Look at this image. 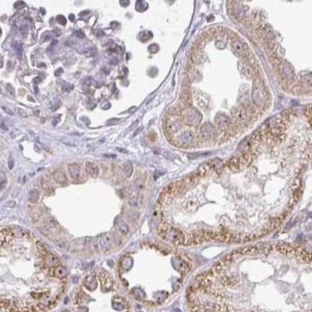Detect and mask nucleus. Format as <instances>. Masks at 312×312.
I'll use <instances>...</instances> for the list:
<instances>
[{"instance_id": "f257e3e1", "label": "nucleus", "mask_w": 312, "mask_h": 312, "mask_svg": "<svg viewBox=\"0 0 312 312\" xmlns=\"http://www.w3.org/2000/svg\"><path fill=\"white\" fill-rule=\"evenodd\" d=\"M221 160L218 159V158H215V159H213V160H211L208 162L207 163L203 164L202 166H200L198 169L196 171V172L192 174L189 177V182L190 183H194V181H197L198 179H200V177H202L204 176L208 173V172H210L212 169H215L217 168L218 166H219V165L221 164Z\"/></svg>"}, {"instance_id": "f03ea898", "label": "nucleus", "mask_w": 312, "mask_h": 312, "mask_svg": "<svg viewBox=\"0 0 312 312\" xmlns=\"http://www.w3.org/2000/svg\"><path fill=\"white\" fill-rule=\"evenodd\" d=\"M251 158V155L248 152H243V154H241V155H235L234 157H232L229 160L228 162V166L232 169H241L242 167L245 166L249 162Z\"/></svg>"}, {"instance_id": "7ed1b4c3", "label": "nucleus", "mask_w": 312, "mask_h": 312, "mask_svg": "<svg viewBox=\"0 0 312 312\" xmlns=\"http://www.w3.org/2000/svg\"><path fill=\"white\" fill-rule=\"evenodd\" d=\"M183 118L186 123L190 125L198 124L200 121L201 116L197 109L194 108H186L183 111Z\"/></svg>"}, {"instance_id": "20e7f679", "label": "nucleus", "mask_w": 312, "mask_h": 312, "mask_svg": "<svg viewBox=\"0 0 312 312\" xmlns=\"http://www.w3.org/2000/svg\"><path fill=\"white\" fill-rule=\"evenodd\" d=\"M194 139V134L191 130L183 131L179 137V142L183 145H188L192 144Z\"/></svg>"}, {"instance_id": "39448f33", "label": "nucleus", "mask_w": 312, "mask_h": 312, "mask_svg": "<svg viewBox=\"0 0 312 312\" xmlns=\"http://www.w3.org/2000/svg\"><path fill=\"white\" fill-rule=\"evenodd\" d=\"M98 245L102 251H109L112 247L111 238L108 235H102L98 239Z\"/></svg>"}, {"instance_id": "423d86ee", "label": "nucleus", "mask_w": 312, "mask_h": 312, "mask_svg": "<svg viewBox=\"0 0 312 312\" xmlns=\"http://www.w3.org/2000/svg\"><path fill=\"white\" fill-rule=\"evenodd\" d=\"M232 45V51L236 53L237 55H242L245 52H246L247 47L244 44L239 40H234L231 44Z\"/></svg>"}, {"instance_id": "0eeeda50", "label": "nucleus", "mask_w": 312, "mask_h": 312, "mask_svg": "<svg viewBox=\"0 0 312 312\" xmlns=\"http://www.w3.org/2000/svg\"><path fill=\"white\" fill-rule=\"evenodd\" d=\"M84 286H86L87 288L90 290H94V289H96V287L98 286L97 280H96V278L94 275H88L85 279H84Z\"/></svg>"}, {"instance_id": "6e6552de", "label": "nucleus", "mask_w": 312, "mask_h": 312, "mask_svg": "<svg viewBox=\"0 0 312 312\" xmlns=\"http://www.w3.org/2000/svg\"><path fill=\"white\" fill-rule=\"evenodd\" d=\"M216 123L221 129L226 130L229 126V120L226 117V116L223 114H220L218 116L217 119H216Z\"/></svg>"}, {"instance_id": "1a4fd4ad", "label": "nucleus", "mask_w": 312, "mask_h": 312, "mask_svg": "<svg viewBox=\"0 0 312 312\" xmlns=\"http://www.w3.org/2000/svg\"><path fill=\"white\" fill-rule=\"evenodd\" d=\"M68 170H69V174H70L73 179L76 180L80 176V168L77 164L73 163L68 165Z\"/></svg>"}, {"instance_id": "9d476101", "label": "nucleus", "mask_w": 312, "mask_h": 312, "mask_svg": "<svg viewBox=\"0 0 312 312\" xmlns=\"http://www.w3.org/2000/svg\"><path fill=\"white\" fill-rule=\"evenodd\" d=\"M53 178L57 183H61V184H64L66 183V175L63 172V169H59L56 171H55L53 172Z\"/></svg>"}, {"instance_id": "9b49d317", "label": "nucleus", "mask_w": 312, "mask_h": 312, "mask_svg": "<svg viewBox=\"0 0 312 312\" xmlns=\"http://www.w3.org/2000/svg\"><path fill=\"white\" fill-rule=\"evenodd\" d=\"M116 227L120 232L123 234H126L129 232V226L125 221L118 218L116 222Z\"/></svg>"}, {"instance_id": "f8f14e48", "label": "nucleus", "mask_w": 312, "mask_h": 312, "mask_svg": "<svg viewBox=\"0 0 312 312\" xmlns=\"http://www.w3.org/2000/svg\"><path fill=\"white\" fill-rule=\"evenodd\" d=\"M86 170L89 174L93 177H97L99 173V168L96 164L93 162H87L86 163Z\"/></svg>"}, {"instance_id": "ddd939ff", "label": "nucleus", "mask_w": 312, "mask_h": 312, "mask_svg": "<svg viewBox=\"0 0 312 312\" xmlns=\"http://www.w3.org/2000/svg\"><path fill=\"white\" fill-rule=\"evenodd\" d=\"M200 133L204 138H212L214 134V129L210 124H204L200 127Z\"/></svg>"}, {"instance_id": "4468645a", "label": "nucleus", "mask_w": 312, "mask_h": 312, "mask_svg": "<svg viewBox=\"0 0 312 312\" xmlns=\"http://www.w3.org/2000/svg\"><path fill=\"white\" fill-rule=\"evenodd\" d=\"M101 279H102V285L104 291H109L112 289V286H113V282L108 275H105L104 276H102Z\"/></svg>"}, {"instance_id": "2eb2a0df", "label": "nucleus", "mask_w": 312, "mask_h": 312, "mask_svg": "<svg viewBox=\"0 0 312 312\" xmlns=\"http://www.w3.org/2000/svg\"><path fill=\"white\" fill-rule=\"evenodd\" d=\"M180 123L176 120H169L167 123V130L170 134H174L176 132H177L180 129Z\"/></svg>"}, {"instance_id": "dca6fc26", "label": "nucleus", "mask_w": 312, "mask_h": 312, "mask_svg": "<svg viewBox=\"0 0 312 312\" xmlns=\"http://www.w3.org/2000/svg\"><path fill=\"white\" fill-rule=\"evenodd\" d=\"M45 264L49 267H53L55 266L58 263H59V260L58 258L55 256V255H52V254H48L46 255L45 258Z\"/></svg>"}, {"instance_id": "f3484780", "label": "nucleus", "mask_w": 312, "mask_h": 312, "mask_svg": "<svg viewBox=\"0 0 312 312\" xmlns=\"http://www.w3.org/2000/svg\"><path fill=\"white\" fill-rule=\"evenodd\" d=\"M54 275L55 276H56L59 279H63V278L67 276V275H68V271L64 267L57 266L55 269Z\"/></svg>"}, {"instance_id": "a211bd4d", "label": "nucleus", "mask_w": 312, "mask_h": 312, "mask_svg": "<svg viewBox=\"0 0 312 312\" xmlns=\"http://www.w3.org/2000/svg\"><path fill=\"white\" fill-rule=\"evenodd\" d=\"M129 204L133 208H140L142 204V198L140 196H134L129 200Z\"/></svg>"}, {"instance_id": "6ab92c4d", "label": "nucleus", "mask_w": 312, "mask_h": 312, "mask_svg": "<svg viewBox=\"0 0 312 312\" xmlns=\"http://www.w3.org/2000/svg\"><path fill=\"white\" fill-rule=\"evenodd\" d=\"M259 88L260 87H258V85H256V87L254 88V95H253L256 96V98H255V102H261L263 100V92H262V90Z\"/></svg>"}, {"instance_id": "aec40b11", "label": "nucleus", "mask_w": 312, "mask_h": 312, "mask_svg": "<svg viewBox=\"0 0 312 312\" xmlns=\"http://www.w3.org/2000/svg\"><path fill=\"white\" fill-rule=\"evenodd\" d=\"M27 198H28L29 201H31V203H37L39 199V195H38V192L37 190H32L29 192Z\"/></svg>"}, {"instance_id": "412c9836", "label": "nucleus", "mask_w": 312, "mask_h": 312, "mask_svg": "<svg viewBox=\"0 0 312 312\" xmlns=\"http://www.w3.org/2000/svg\"><path fill=\"white\" fill-rule=\"evenodd\" d=\"M11 232H12V234H13V236H14V237H17V238L24 237L26 236L27 233H28L27 231H26V230H24V229H20H20H12Z\"/></svg>"}, {"instance_id": "4be33fe9", "label": "nucleus", "mask_w": 312, "mask_h": 312, "mask_svg": "<svg viewBox=\"0 0 312 312\" xmlns=\"http://www.w3.org/2000/svg\"><path fill=\"white\" fill-rule=\"evenodd\" d=\"M123 172L126 177H130L133 172V166L130 162H126L123 166Z\"/></svg>"}, {"instance_id": "5701e85b", "label": "nucleus", "mask_w": 312, "mask_h": 312, "mask_svg": "<svg viewBox=\"0 0 312 312\" xmlns=\"http://www.w3.org/2000/svg\"><path fill=\"white\" fill-rule=\"evenodd\" d=\"M12 47L14 49L15 52H17L18 58L21 57L22 52H23V46H22L21 43H20L19 41H14L13 43L12 44Z\"/></svg>"}, {"instance_id": "b1692460", "label": "nucleus", "mask_w": 312, "mask_h": 312, "mask_svg": "<svg viewBox=\"0 0 312 312\" xmlns=\"http://www.w3.org/2000/svg\"><path fill=\"white\" fill-rule=\"evenodd\" d=\"M134 186L136 187V189L138 190H144V181L143 179L138 178L135 180Z\"/></svg>"}, {"instance_id": "393cba45", "label": "nucleus", "mask_w": 312, "mask_h": 312, "mask_svg": "<svg viewBox=\"0 0 312 312\" xmlns=\"http://www.w3.org/2000/svg\"><path fill=\"white\" fill-rule=\"evenodd\" d=\"M133 294L134 296L136 299H138V301H141L144 297V293L140 289H133Z\"/></svg>"}, {"instance_id": "a878e982", "label": "nucleus", "mask_w": 312, "mask_h": 312, "mask_svg": "<svg viewBox=\"0 0 312 312\" xmlns=\"http://www.w3.org/2000/svg\"><path fill=\"white\" fill-rule=\"evenodd\" d=\"M237 120L241 123H245V121L247 120L246 114L243 111H238L237 112Z\"/></svg>"}, {"instance_id": "bb28decb", "label": "nucleus", "mask_w": 312, "mask_h": 312, "mask_svg": "<svg viewBox=\"0 0 312 312\" xmlns=\"http://www.w3.org/2000/svg\"><path fill=\"white\" fill-rule=\"evenodd\" d=\"M60 141L63 142L64 144L69 145V146H76V142H75L74 140H71V139L65 138V139H61Z\"/></svg>"}, {"instance_id": "cd10ccee", "label": "nucleus", "mask_w": 312, "mask_h": 312, "mask_svg": "<svg viewBox=\"0 0 312 312\" xmlns=\"http://www.w3.org/2000/svg\"><path fill=\"white\" fill-rule=\"evenodd\" d=\"M15 111L20 116H21L22 118H27V114L25 110H23V109L21 108H15Z\"/></svg>"}, {"instance_id": "c85d7f7f", "label": "nucleus", "mask_w": 312, "mask_h": 312, "mask_svg": "<svg viewBox=\"0 0 312 312\" xmlns=\"http://www.w3.org/2000/svg\"><path fill=\"white\" fill-rule=\"evenodd\" d=\"M112 307H114V309L117 310V311H122V310L124 309V304L123 303H121L120 302H116V301H114L113 303H112Z\"/></svg>"}, {"instance_id": "c756f323", "label": "nucleus", "mask_w": 312, "mask_h": 312, "mask_svg": "<svg viewBox=\"0 0 312 312\" xmlns=\"http://www.w3.org/2000/svg\"><path fill=\"white\" fill-rule=\"evenodd\" d=\"M56 20H57L58 23H60L61 25H65L66 23V19L64 16H62V15H58L57 17H56Z\"/></svg>"}, {"instance_id": "7c9ffc66", "label": "nucleus", "mask_w": 312, "mask_h": 312, "mask_svg": "<svg viewBox=\"0 0 312 312\" xmlns=\"http://www.w3.org/2000/svg\"><path fill=\"white\" fill-rule=\"evenodd\" d=\"M6 90L8 91V92H9L10 95H15L14 88H13V86L11 84H9V83L6 84Z\"/></svg>"}, {"instance_id": "2f4dec72", "label": "nucleus", "mask_w": 312, "mask_h": 312, "mask_svg": "<svg viewBox=\"0 0 312 312\" xmlns=\"http://www.w3.org/2000/svg\"><path fill=\"white\" fill-rule=\"evenodd\" d=\"M15 164V160L13 156H9V159H8V168L9 169H12L13 167H14Z\"/></svg>"}, {"instance_id": "473e14b6", "label": "nucleus", "mask_w": 312, "mask_h": 312, "mask_svg": "<svg viewBox=\"0 0 312 312\" xmlns=\"http://www.w3.org/2000/svg\"><path fill=\"white\" fill-rule=\"evenodd\" d=\"M95 50L93 48H88V49H87V50H85L84 51V54L86 55L87 56H88V57H91V56H93L94 55H95Z\"/></svg>"}, {"instance_id": "72a5a7b5", "label": "nucleus", "mask_w": 312, "mask_h": 312, "mask_svg": "<svg viewBox=\"0 0 312 312\" xmlns=\"http://www.w3.org/2000/svg\"><path fill=\"white\" fill-rule=\"evenodd\" d=\"M84 84H86V85H94L95 84V81L92 77H88L84 80Z\"/></svg>"}, {"instance_id": "f704fd0d", "label": "nucleus", "mask_w": 312, "mask_h": 312, "mask_svg": "<svg viewBox=\"0 0 312 312\" xmlns=\"http://www.w3.org/2000/svg\"><path fill=\"white\" fill-rule=\"evenodd\" d=\"M121 119H118V118H112V119H110L108 122H107V124L109 125H111V124H116V123L120 122Z\"/></svg>"}, {"instance_id": "c9c22d12", "label": "nucleus", "mask_w": 312, "mask_h": 312, "mask_svg": "<svg viewBox=\"0 0 312 312\" xmlns=\"http://www.w3.org/2000/svg\"><path fill=\"white\" fill-rule=\"evenodd\" d=\"M6 183H7V181H6V178H1V191H3V190L5 189V187L6 186Z\"/></svg>"}, {"instance_id": "e433bc0d", "label": "nucleus", "mask_w": 312, "mask_h": 312, "mask_svg": "<svg viewBox=\"0 0 312 312\" xmlns=\"http://www.w3.org/2000/svg\"><path fill=\"white\" fill-rule=\"evenodd\" d=\"M25 3L23 2V1H18L14 4V7L16 9H18V8H20V7H23V6H25Z\"/></svg>"}, {"instance_id": "4c0bfd02", "label": "nucleus", "mask_w": 312, "mask_h": 312, "mask_svg": "<svg viewBox=\"0 0 312 312\" xmlns=\"http://www.w3.org/2000/svg\"><path fill=\"white\" fill-rule=\"evenodd\" d=\"M74 34L75 35H76L77 37H79V38H82V37H84V36H85L84 33L82 31H80V30H79V31H76L74 32Z\"/></svg>"}, {"instance_id": "58836bf2", "label": "nucleus", "mask_w": 312, "mask_h": 312, "mask_svg": "<svg viewBox=\"0 0 312 312\" xmlns=\"http://www.w3.org/2000/svg\"><path fill=\"white\" fill-rule=\"evenodd\" d=\"M2 109H3V110L6 112V113H8V114L11 115V116H13V115H14V113L13 112V111H12L11 109H9V108H7V107H6V106H2Z\"/></svg>"}, {"instance_id": "ea45409f", "label": "nucleus", "mask_w": 312, "mask_h": 312, "mask_svg": "<svg viewBox=\"0 0 312 312\" xmlns=\"http://www.w3.org/2000/svg\"><path fill=\"white\" fill-rule=\"evenodd\" d=\"M63 73V69H62V68H59V69H56V71L55 72V76H60Z\"/></svg>"}, {"instance_id": "a19ab883", "label": "nucleus", "mask_w": 312, "mask_h": 312, "mask_svg": "<svg viewBox=\"0 0 312 312\" xmlns=\"http://www.w3.org/2000/svg\"><path fill=\"white\" fill-rule=\"evenodd\" d=\"M116 156L117 155L116 154H106V155H104V157L109 158H116Z\"/></svg>"}, {"instance_id": "79ce46f5", "label": "nucleus", "mask_w": 312, "mask_h": 312, "mask_svg": "<svg viewBox=\"0 0 312 312\" xmlns=\"http://www.w3.org/2000/svg\"><path fill=\"white\" fill-rule=\"evenodd\" d=\"M120 5L122 6H123V7H126V6H127L128 5H129L130 2L129 1H120Z\"/></svg>"}, {"instance_id": "37998d69", "label": "nucleus", "mask_w": 312, "mask_h": 312, "mask_svg": "<svg viewBox=\"0 0 312 312\" xmlns=\"http://www.w3.org/2000/svg\"><path fill=\"white\" fill-rule=\"evenodd\" d=\"M0 126H1V129L3 130H8V127L6 126V125L5 124V123H3V121L1 122V125H0Z\"/></svg>"}, {"instance_id": "c03bdc74", "label": "nucleus", "mask_w": 312, "mask_h": 312, "mask_svg": "<svg viewBox=\"0 0 312 312\" xmlns=\"http://www.w3.org/2000/svg\"><path fill=\"white\" fill-rule=\"evenodd\" d=\"M143 128H144L143 126H140V127H139V128H138V129L136 131H135V133L134 134V135H133V137H135V136H137V135H138V134H139V133H140V132L142 130H143Z\"/></svg>"}, {"instance_id": "a18cd8bd", "label": "nucleus", "mask_w": 312, "mask_h": 312, "mask_svg": "<svg viewBox=\"0 0 312 312\" xmlns=\"http://www.w3.org/2000/svg\"><path fill=\"white\" fill-rule=\"evenodd\" d=\"M136 109H137V107H135V106H133L132 108H130V109H128V110H127V112H134Z\"/></svg>"}, {"instance_id": "49530a36", "label": "nucleus", "mask_w": 312, "mask_h": 312, "mask_svg": "<svg viewBox=\"0 0 312 312\" xmlns=\"http://www.w3.org/2000/svg\"><path fill=\"white\" fill-rule=\"evenodd\" d=\"M119 151V152H123V153H128V152L126 151V149H123V148H116Z\"/></svg>"}, {"instance_id": "de8ad7c7", "label": "nucleus", "mask_w": 312, "mask_h": 312, "mask_svg": "<svg viewBox=\"0 0 312 312\" xmlns=\"http://www.w3.org/2000/svg\"><path fill=\"white\" fill-rule=\"evenodd\" d=\"M69 20H71V21H73V20L75 19V16L73 14H70L69 16Z\"/></svg>"}]
</instances>
